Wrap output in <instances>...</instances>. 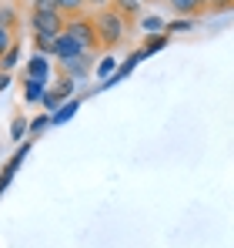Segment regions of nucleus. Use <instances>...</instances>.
I'll return each instance as SVG.
<instances>
[{"label":"nucleus","mask_w":234,"mask_h":248,"mask_svg":"<svg viewBox=\"0 0 234 248\" xmlns=\"http://www.w3.org/2000/svg\"><path fill=\"white\" fill-rule=\"evenodd\" d=\"M90 20H94V31H97V44H101V50H117L120 44L127 41V20L117 14L114 7H101V10H94Z\"/></svg>","instance_id":"f257e3e1"},{"label":"nucleus","mask_w":234,"mask_h":248,"mask_svg":"<svg viewBox=\"0 0 234 248\" xmlns=\"http://www.w3.org/2000/svg\"><path fill=\"white\" fill-rule=\"evenodd\" d=\"M30 31H34L37 54H50V41L64 31V17L60 14H37V10H30Z\"/></svg>","instance_id":"f03ea898"},{"label":"nucleus","mask_w":234,"mask_h":248,"mask_svg":"<svg viewBox=\"0 0 234 248\" xmlns=\"http://www.w3.org/2000/svg\"><path fill=\"white\" fill-rule=\"evenodd\" d=\"M64 34H71V37L80 44V50H84V54H97V50H101L90 14H80V17H74V20H64Z\"/></svg>","instance_id":"7ed1b4c3"},{"label":"nucleus","mask_w":234,"mask_h":248,"mask_svg":"<svg viewBox=\"0 0 234 248\" xmlns=\"http://www.w3.org/2000/svg\"><path fill=\"white\" fill-rule=\"evenodd\" d=\"M90 67H94V54H77V57H71V61H57L60 78H71V81L90 74Z\"/></svg>","instance_id":"20e7f679"},{"label":"nucleus","mask_w":234,"mask_h":248,"mask_svg":"<svg viewBox=\"0 0 234 248\" xmlns=\"http://www.w3.org/2000/svg\"><path fill=\"white\" fill-rule=\"evenodd\" d=\"M50 54H54L57 61H71V57H77V54H84V50H80V44L74 41L71 34H64V31H60V34L50 41Z\"/></svg>","instance_id":"39448f33"},{"label":"nucleus","mask_w":234,"mask_h":248,"mask_svg":"<svg viewBox=\"0 0 234 248\" xmlns=\"http://www.w3.org/2000/svg\"><path fill=\"white\" fill-rule=\"evenodd\" d=\"M57 14L64 20H74L80 14H87V0H57Z\"/></svg>","instance_id":"423d86ee"},{"label":"nucleus","mask_w":234,"mask_h":248,"mask_svg":"<svg viewBox=\"0 0 234 248\" xmlns=\"http://www.w3.org/2000/svg\"><path fill=\"white\" fill-rule=\"evenodd\" d=\"M167 7H171L174 14H181V17H197V14H204L201 0H167Z\"/></svg>","instance_id":"0eeeda50"},{"label":"nucleus","mask_w":234,"mask_h":248,"mask_svg":"<svg viewBox=\"0 0 234 248\" xmlns=\"http://www.w3.org/2000/svg\"><path fill=\"white\" fill-rule=\"evenodd\" d=\"M17 54H20V41L14 37V44L3 50V57H0V74H10L14 67H17Z\"/></svg>","instance_id":"6e6552de"},{"label":"nucleus","mask_w":234,"mask_h":248,"mask_svg":"<svg viewBox=\"0 0 234 248\" xmlns=\"http://www.w3.org/2000/svg\"><path fill=\"white\" fill-rule=\"evenodd\" d=\"M111 7H114L127 24H134V20H137V0H111Z\"/></svg>","instance_id":"1a4fd4ad"},{"label":"nucleus","mask_w":234,"mask_h":248,"mask_svg":"<svg viewBox=\"0 0 234 248\" xmlns=\"http://www.w3.org/2000/svg\"><path fill=\"white\" fill-rule=\"evenodd\" d=\"M24 87H27V101H30V104H37L40 97H44V81H37V78H27Z\"/></svg>","instance_id":"9d476101"},{"label":"nucleus","mask_w":234,"mask_h":248,"mask_svg":"<svg viewBox=\"0 0 234 248\" xmlns=\"http://www.w3.org/2000/svg\"><path fill=\"white\" fill-rule=\"evenodd\" d=\"M30 10H37V14H57V0H30Z\"/></svg>","instance_id":"9b49d317"},{"label":"nucleus","mask_w":234,"mask_h":248,"mask_svg":"<svg viewBox=\"0 0 234 248\" xmlns=\"http://www.w3.org/2000/svg\"><path fill=\"white\" fill-rule=\"evenodd\" d=\"M14 37H17V31H10V27H0V57H3V50L14 44Z\"/></svg>","instance_id":"f8f14e48"},{"label":"nucleus","mask_w":234,"mask_h":248,"mask_svg":"<svg viewBox=\"0 0 234 248\" xmlns=\"http://www.w3.org/2000/svg\"><path fill=\"white\" fill-rule=\"evenodd\" d=\"M44 74H47V64H44V57L37 54V57H34V64H30V78H37V81H40Z\"/></svg>","instance_id":"ddd939ff"},{"label":"nucleus","mask_w":234,"mask_h":248,"mask_svg":"<svg viewBox=\"0 0 234 248\" xmlns=\"http://www.w3.org/2000/svg\"><path fill=\"white\" fill-rule=\"evenodd\" d=\"M231 3H234V0H201L204 10H228Z\"/></svg>","instance_id":"4468645a"},{"label":"nucleus","mask_w":234,"mask_h":248,"mask_svg":"<svg viewBox=\"0 0 234 248\" xmlns=\"http://www.w3.org/2000/svg\"><path fill=\"white\" fill-rule=\"evenodd\" d=\"M87 7H94V10H101V7H111V0H87Z\"/></svg>","instance_id":"2eb2a0df"},{"label":"nucleus","mask_w":234,"mask_h":248,"mask_svg":"<svg viewBox=\"0 0 234 248\" xmlns=\"http://www.w3.org/2000/svg\"><path fill=\"white\" fill-rule=\"evenodd\" d=\"M3 84H7V74H0V91H3Z\"/></svg>","instance_id":"dca6fc26"}]
</instances>
